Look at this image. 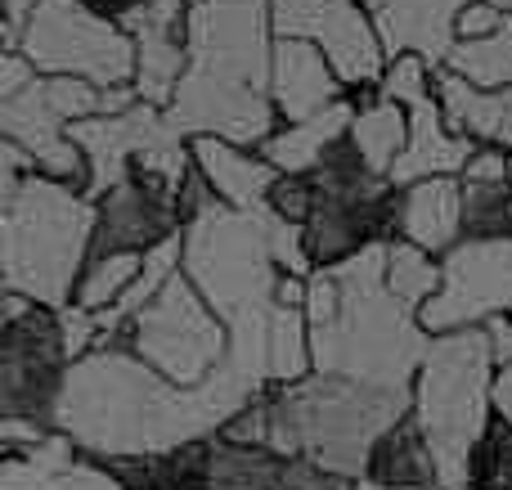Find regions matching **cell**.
<instances>
[{"mask_svg": "<svg viewBox=\"0 0 512 490\" xmlns=\"http://www.w3.org/2000/svg\"><path fill=\"white\" fill-rule=\"evenodd\" d=\"M351 140L360 149L364 167L373 176L391 180V167L400 162V153L409 144V108L391 104V99H369V104H360V113L351 122Z\"/></svg>", "mask_w": 512, "mask_h": 490, "instance_id": "23", "label": "cell"}, {"mask_svg": "<svg viewBox=\"0 0 512 490\" xmlns=\"http://www.w3.org/2000/svg\"><path fill=\"white\" fill-rule=\"evenodd\" d=\"M0 131H5V144L23 149V158L32 162V171L63 180V185L86 189V180H90L86 153L72 144L68 122L45 104L41 77H36L27 90H18V95L0 99Z\"/></svg>", "mask_w": 512, "mask_h": 490, "instance_id": "14", "label": "cell"}, {"mask_svg": "<svg viewBox=\"0 0 512 490\" xmlns=\"http://www.w3.org/2000/svg\"><path fill=\"white\" fill-rule=\"evenodd\" d=\"M270 14L274 36L319 45L346 90L378 86L387 72L391 59L382 50L364 0H270Z\"/></svg>", "mask_w": 512, "mask_h": 490, "instance_id": "10", "label": "cell"}, {"mask_svg": "<svg viewBox=\"0 0 512 490\" xmlns=\"http://www.w3.org/2000/svg\"><path fill=\"white\" fill-rule=\"evenodd\" d=\"M185 230V207L180 189L158 176L131 171L117 189H108L95 203V243L90 261L108 257H149L167 239Z\"/></svg>", "mask_w": 512, "mask_h": 490, "instance_id": "13", "label": "cell"}, {"mask_svg": "<svg viewBox=\"0 0 512 490\" xmlns=\"http://www.w3.org/2000/svg\"><path fill=\"white\" fill-rule=\"evenodd\" d=\"M364 482L396 486V490H441V468H436V455H432V446H427V432L414 414H405L396 428L378 437Z\"/></svg>", "mask_w": 512, "mask_h": 490, "instance_id": "21", "label": "cell"}, {"mask_svg": "<svg viewBox=\"0 0 512 490\" xmlns=\"http://www.w3.org/2000/svg\"><path fill=\"white\" fill-rule=\"evenodd\" d=\"M495 414L512 428V365L499 369V378H495Z\"/></svg>", "mask_w": 512, "mask_h": 490, "instance_id": "35", "label": "cell"}, {"mask_svg": "<svg viewBox=\"0 0 512 490\" xmlns=\"http://www.w3.org/2000/svg\"><path fill=\"white\" fill-rule=\"evenodd\" d=\"M265 387L225 360L203 387H176L126 347H99L68 369L54 405V432L95 464L171 455L189 441H207L239 419Z\"/></svg>", "mask_w": 512, "mask_h": 490, "instance_id": "1", "label": "cell"}, {"mask_svg": "<svg viewBox=\"0 0 512 490\" xmlns=\"http://www.w3.org/2000/svg\"><path fill=\"white\" fill-rule=\"evenodd\" d=\"M342 77L333 72V63L324 59V50L310 41H274V81L270 95L283 122H310L315 113L333 108L342 99Z\"/></svg>", "mask_w": 512, "mask_h": 490, "instance_id": "17", "label": "cell"}, {"mask_svg": "<svg viewBox=\"0 0 512 490\" xmlns=\"http://www.w3.org/2000/svg\"><path fill=\"white\" fill-rule=\"evenodd\" d=\"M495 378L499 365L486 324L441 333L427 347V360L414 378V419L423 423L441 468V490L468 486L472 450L495 419Z\"/></svg>", "mask_w": 512, "mask_h": 490, "instance_id": "7", "label": "cell"}, {"mask_svg": "<svg viewBox=\"0 0 512 490\" xmlns=\"http://www.w3.org/2000/svg\"><path fill=\"white\" fill-rule=\"evenodd\" d=\"M432 257H450L463 243V180L436 176L400 189V234Z\"/></svg>", "mask_w": 512, "mask_h": 490, "instance_id": "19", "label": "cell"}, {"mask_svg": "<svg viewBox=\"0 0 512 490\" xmlns=\"http://www.w3.org/2000/svg\"><path fill=\"white\" fill-rule=\"evenodd\" d=\"M445 68L481 90H512V18L504 32L486 36V41H459Z\"/></svg>", "mask_w": 512, "mask_h": 490, "instance_id": "27", "label": "cell"}, {"mask_svg": "<svg viewBox=\"0 0 512 490\" xmlns=\"http://www.w3.org/2000/svg\"><path fill=\"white\" fill-rule=\"evenodd\" d=\"M81 464V450L63 432H50L27 455H5L0 464V490H59L63 477Z\"/></svg>", "mask_w": 512, "mask_h": 490, "instance_id": "24", "label": "cell"}, {"mask_svg": "<svg viewBox=\"0 0 512 490\" xmlns=\"http://www.w3.org/2000/svg\"><path fill=\"white\" fill-rule=\"evenodd\" d=\"M59 490H122V482H117V477L108 473L104 464H95V459H81V464L72 468L68 477H63Z\"/></svg>", "mask_w": 512, "mask_h": 490, "instance_id": "34", "label": "cell"}, {"mask_svg": "<svg viewBox=\"0 0 512 490\" xmlns=\"http://www.w3.org/2000/svg\"><path fill=\"white\" fill-rule=\"evenodd\" d=\"M504 27H508L504 9L490 5V0H477V5H468L459 18V41H486V36L504 32Z\"/></svg>", "mask_w": 512, "mask_h": 490, "instance_id": "32", "label": "cell"}, {"mask_svg": "<svg viewBox=\"0 0 512 490\" xmlns=\"http://www.w3.org/2000/svg\"><path fill=\"white\" fill-rule=\"evenodd\" d=\"M18 54L41 77H77L99 90L135 86V36L86 0H36Z\"/></svg>", "mask_w": 512, "mask_h": 490, "instance_id": "9", "label": "cell"}, {"mask_svg": "<svg viewBox=\"0 0 512 490\" xmlns=\"http://www.w3.org/2000/svg\"><path fill=\"white\" fill-rule=\"evenodd\" d=\"M68 342L63 320L50 306H32L23 320L5 324V356H0V396L5 419H36L50 423L54 405L68 383Z\"/></svg>", "mask_w": 512, "mask_h": 490, "instance_id": "11", "label": "cell"}, {"mask_svg": "<svg viewBox=\"0 0 512 490\" xmlns=\"http://www.w3.org/2000/svg\"><path fill=\"white\" fill-rule=\"evenodd\" d=\"M270 212L288 225H306L315 212V180L310 176H279L270 194Z\"/></svg>", "mask_w": 512, "mask_h": 490, "instance_id": "31", "label": "cell"}, {"mask_svg": "<svg viewBox=\"0 0 512 490\" xmlns=\"http://www.w3.org/2000/svg\"><path fill=\"white\" fill-rule=\"evenodd\" d=\"M189 149H194V167L203 171V180L212 185V194L221 198V203L239 207V212H265V207H270L279 171L256 149H239V144L216 140V135H203V140H194Z\"/></svg>", "mask_w": 512, "mask_h": 490, "instance_id": "18", "label": "cell"}, {"mask_svg": "<svg viewBox=\"0 0 512 490\" xmlns=\"http://www.w3.org/2000/svg\"><path fill=\"white\" fill-rule=\"evenodd\" d=\"M490 5H499V9H504V14L512 18V0H490Z\"/></svg>", "mask_w": 512, "mask_h": 490, "instance_id": "37", "label": "cell"}, {"mask_svg": "<svg viewBox=\"0 0 512 490\" xmlns=\"http://www.w3.org/2000/svg\"><path fill=\"white\" fill-rule=\"evenodd\" d=\"M104 347L135 351L144 365L158 369L176 387H203L230 356V329L216 320V311L203 302V293L185 275H176Z\"/></svg>", "mask_w": 512, "mask_h": 490, "instance_id": "8", "label": "cell"}, {"mask_svg": "<svg viewBox=\"0 0 512 490\" xmlns=\"http://www.w3.org/2000/svg\"><path fill=\"white\" fill-rule=\"evenodd\" d=\"M274 14L270 0H194L185 18L189 68L167 117L189 144L216 135L261 149L279 131L274 108Z\"/></svg>", "mask_w": 512, "mask_h": 490, "instance_id": "2", "label": "cell"}, {"mask_svg": "<svg viewBox=\"0 0 512 490\" xmlns=\"http://www.w3.org/2000/svg\"><path fill=\"white\" fill-rule=\"evenodd\" d=\"M36 77H41V72H36L32 63L23 59V54H18V50H5V59H0V99H9V95H18V90H27Z\"/></svg>", "mask_w": 512, "mask_h": 490, "instance_id": "33", "label": "cell"}, {"mask_svg": "<svg viewBox=\"0 0 512 490\" xmlns=\"http://www.w3.org/2000/svg\"><path fill=\"white\" fill-rule=\"evenodd\" d=\"M0 270L5 293L63 311L90 266L95 198L32 171L23 149H0Z\"/></svg>", "mask_w": 512, "mask_h": 490, "instance_id": "4", "label": "cell"}, {"mask_svg": "<svg viewBox=\"0 0 512 490\" xmlns=\"http://www.w3.org/2000/svg\"><path fill=\"white\" fill-rule=\"evenodd\" d=\"M468 486H477V490H512V428L499 419V414L490 419L481 446L472 450Z\"/></svg>", "mask_w": 512, "mask_h": 490, "instance_id": "29", "label": "cell"}, {"mask_svg": "<svg viewBox=\"0 0 512 490\" xmlns=\"http://www.w3.org/2000/svg\"><path fill=\"white\" fill-rule=\"evenodd\" d=\"M432 90H436V72H432V63L418 59V54L391 59L378 81V99H391V104H400V108H414L418 99H427Z\"/></svg>", "mask_w": 512, "mask_h": 490, "instance_id": "30", "label": "cell"}, {"mask_svg": "<svg viewBox=\"0 0 512 490\" xmlns=\"http://www.w3.org/2000/svg\"><path fill=\"white\" fill-rule=\"evenodd\" d=\"M333 279L342 288V311L333 324L310 329L315 374L414 396V378L427 360L432 333L387 288V243L333 266Z\"/></svg>", "mask_w": 512, "mask_h": 490, "instance_id": "5", "label": "cell"}, {"mask_svg": "<svg viewBox=\"0 0 512 490\" xmlns=\"http://www.w3.org/2000/svg\"><path fill=\"white\" fill-rule=\"evenodd\" d=\"M135 36V95L153 108H171L180 81L189 68L185 32H167V27H140Z\"/></svg>", "mask_w": 512, "mask_h": 490, "instance_id": "22", "label": "cell"}, {"mask_svg": "<svg viewBox=\"0 0 512 490\" xmlns=\"http://www.w3.org/2000/svg\"><path fill=\"white\" fill-rule=\"evenodd\" d=\"M468 5L477 0H364L387 59L418 54L432 63V72L450 63L459 45V18Z\"/></svg>", "mask_w": 512, "mask_h": 490, "instance_id": "15", "label": "cell"}, {"mask_svg": "<svg viewBox=\"0 0 512 490\" xmlns=\"http://www.w3.org/2000/svg\"><path fill=\"white\" fill-rule=\"evenodd\" d=\"M441 284H445V270H441V261H432V252L414 248L409 239L387 243V288L414 315H423V306L441 293Z\"/></svg>", "mask_w": 512, "mask_h": 490, "instance_id": "25", "label": "cell"}, {"mask_svg": "<svg viewBox=\"0 0 512 490\" xmlns=\"http://www.w3.org/2000/svg\"><path fill=\"white\" fill-rule=\"evenodd\" d=\"M441 270H445L441 293L418 315V324L432 338L459 329H481V324L499 320V315H512V239H490V243L463 239L441 261Z\"/></svg>", "mask_w": 512, "mask_h": 490, "instance_id": "12", "label": "cell"}, {"mask_svg": "<svg viewBox=\"0 0 512 490\" xmlns=\"http://www.w3.org/2000/svg\"><path fill=\"white\" fill-rule=\"evenodd\" d=\"M144 270V257H108V261H90L86 275H81L77 284V297H72V306H81V311L99 315L108 311L113 302H122V293L140 279Z\"/></svg>", "mask_w": 512, "mask_h": 490, "instance_id": "28", "label": "cell"}, {"mask_svg": "<svg viewBox=\"0 0 512 490\" xmlns=\"http://www.w3.org/2000/svg\"><path fill=\"white\" fill-rule=\"evenodd\" d=\"M481 144L468 140V135L450 131L445 122V108L436 99V90L427 99H418L409 108V144L400 153V162L391 167V185L405 189V185H418V180H436V176H454L459 180L468 171V162L477 158Z\"/></svg>", "mask_w": 512, "mask_h": 490, "instance_id": "16", "label": "cell"}, {"mask_svg": "<svg viewBox=\"0 0 512 490\" xmlns=\"http://www.w3.org/2000/svg\"><path fill=\"white\" fill-rule=\"evenodd\" d=\"M355 490H396V486H378V482H355Z\"/></svg>", "mask_w": 512, "mask_h": 490, "instance_id": "36", "label": "cell"}, {"mask_svg": "<svg viewBox=\"0 0 512 490\" xmlns=\"http://www.w3.org/2000/svg\"><path fill=\"white\" fill-rule=\"evenodd\" d=\"M355 113H360V104H355V99H337L333 108L315 113L310 122L279 126V131H274L256 153H261V158L270 162L279 176H310V171H319V162L328 158V149H333L337 140H346V135H351Z\"/></svg>", "mask_w": 512, "mask_h": 490, "instance_id": "20", "label": "cell"}, {"mask_svg": "<svg viewBox=\"0 0 512 490\" xmlns=\"http://www.w3.org/2000/svg\"><path fill=\"white\" fill-rule=\"evenodd\" d=\"M414 414V396L351 383L333 374H306L270 396V450L283 459H310L324 473L364 482L382 432Z\"/></svg>", "mask_w": 512, "mask_h": 490, "instance_id": "6", "label": "cell"}, {"mask_svg": "<svg viewBox=\"0 0 512 490\" xmlns=\"http://www.w3.org/2000/svg\"><path fill=\"white\" fill-rule=\"evenodd\" d=\"M180 239H185L180 275L203 293L216 320L230 329V356L225 360L265 387L270 383L265 378V342H270V320L283 284V270L270 248V207L239 212L212 194L185 221Z\"/></svg>", "mask_w": 512, "mask_h": 490, "instance_id": "3", "label": "cell"}, {"mask_svg": "<svg viewBox=\"0 0 512 490\" xmlns=\"http://www.w3.org/2000/svg\"><path fill=\"white\" fill-rule=\"evenodd\" d=\"M463 239H512V180H463Z\"/></svg>", "mask_w": 512, "mask_h": 490, "instance_id": "26", "label": "cell"}]
</instances>
